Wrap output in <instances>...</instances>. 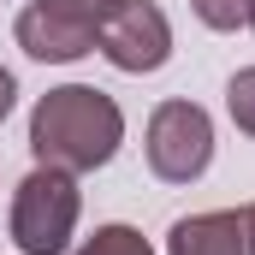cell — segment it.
Returning <instances> with one entry per match:
<instances>
[{
	"label": "cell",
	"instance_id": "cell-10",
	"mask_svg": "<svg viewBox=\"0 0 255 255\" xmlns=\"http://www.w3.org/2000/svg\"><path fill=\"white\" fill-rule=\"evenodd\" d=\"M54 6H65V12H77V18H89L95 30H101V18L119 6V0H54Z\"/></svg>",
	"mask_w": 255,
	"mask_h": 255
},
{
	"label": "cell",
	"instance_id": "cell-12",
	"mask_svg": "<svg viewBox=\"0 0 255 255\" xmlns=\"http://www.w3.org/2000/svg\"><path fill=\"white\" fill-rule=\"evenodd\" d=\"M250 30H255V0H250Z\"/></svg>",
	"mask_w": 255,
	"mask_h": 255
},
{
	"label": "cell",
	"instance_id": "cell-2",
	"mask_svg": "<svg viewBox=\"0 0 255 255\" xmlns=\"http://www.w3.org/2000/svg\"><path fill=\"white\" fill-rule=\"evenodd\" d=\"M77 214H83L77 178L60 172V166H36L12 190V214H6L18 255H65L71 232H77Z\"/></svg>",
	"mask_w": 255,
	"mask_h": 255
},
{
	"label": "cell",
	"instance_id": "cell-1",
	"mask_svg": "<svg viewBox=\"0 0 255 255\" xmlns=\"http://www.w3.org/2000/svg\"><path fill=\"white\" fill-rule=\"evenodd\" d=\"M119 142H125V113L95 83H60L30 113V154H36V166H60L71 178L107 166L119 154Z\"/></svg>",
	"mask_w": 255,
	"mask_h": 255
},
{
	"label": "cell",
	"instance_id": "cell-9",
	"mask_svg": "<svg viewBox=\"0 0 255 255\" xmlns=\"http://www.w3.org/2000/svg\"><path fill=\"white\" fill-rule=\"evenodd\" d=\"M190 12L208 30H238V24H250V0H190Z\"/></svg>",
	"mask_w": 255,
	"mask_h": 255
},
{
	"label": "cell",
	"instance_id": "cell-8",
	"mask_svg": "<svg viewBox=\"0 0 255 255\" xmlns=\"http://www.w3.org/2000/svg\"><path fill=\"white\" fill-rule=\"evenodd\" d=\"M226 107H232V125L244 130V136H255V65L232 71V83H226Z\"/></svg>",
	"mask_w": 255,
	"mask_h": 255
},
{
	"label": "cell",
	"instance_id": "cell-5",
	"mask_svg": "<svg viewBox=\"0 0 255 255\" xmlns=\"http://www.w3.org/2000/svg\"><path fill=\"white\" fill-rule=\"evenodd\" d=\"M12 36H18V48L30 60H42V65H65V60L95 54V24L77 18V12H65V6H54V0H30L18 12Z\"/></svg>",
	"mask_w": 255,
	"mask_h": 255
},
{
	"label": "cell",
	"instance_id": "cell-11",
	"mask_svg": "<svg viewBox=\"0 0 255 255\" xmlns=\"http://www.w3.org/2000/svg\"><path fill=\"white\" fill-rule=\"evenodd\" d=\"M12 101H18V77H12V71L0 65V119L12 113Z\"/></svg>",
	"mask_w": 255,
	"mask_h": 255
},
{
	"label": "cell",
	"instance_id": "cell-3",
	"mask_svg": "<svg viewBox=\"0 0 255 255\" xmlns=\"http://www.w3.org/2000/svg\"><path fill=\"white\" fill-rule=\"evenodd\" d=\"M142 154H148V172L160 184H196L214 160V119L196 101H160L148 113Z\"/></svg>",
	"mask_w": 255,
	"mask_h": 255
},
{
	"label": "cell",
	"instance_id": "cell-7",
	"mask_svg": "<svg viewBox=\"0 0 255 255\" xmlns=\"http://www.w3.org/2000/svg\"><path fill=\"white\" fill-rule=\"evenodd\" d=\"M71 255H154V244L136 226H95V238H83Z\"/></svg>",
	"mask_w": 255,
	"mask_h": 255
},
{
	"label": "cell",
	"instance_id": "cell-4",
	"mask_svg": "<svg viewBox=\"0 0 255 255\" xmlns=\"http://www.w3.org/2000/svg\"><path fill=\"white\" fill-rule=\"evenodd\" d=\"M95 54L107 65H119V71H136V77L160 71L172 60V24L154 0H119L95 30Z\"/></svg>",
	"mask_w": 255,
	"mask_h": 255
},
{
	"label": "cell",
	"instance_id": "cell-6",
	"mask_svg": "<svg viewBox=\"0 0 255 255\" xmlns=\"http://www.w3.org/2000/svg\"><path fill=\"white\" fill-rule=\"evenodd\" d=\"M166 255H255V202L178 220L166 232Z\"/></svg>",
	"mask_w": 255,
	"mask_h": 255
}]
</instances>
